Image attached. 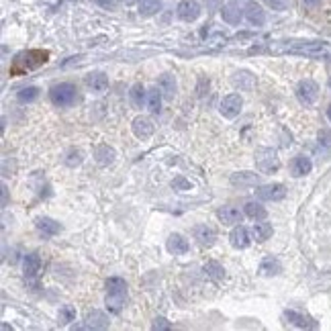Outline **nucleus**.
Segmentation results:
<instances>
[{"instance_id": "f257e3e1", "label": "nucleus", "mask_w": 331, "mask_h": 331, "mask_svg": "<svg viewBox=\"0 0 331 331\" xmlns=\"http://www.w3.org/2000/svg\"><path fill=\"white\" fill-rule=\"evenodd\" d=\"M76 94H78V90H76L74 84H70V82H62V84L53 86L49 90V99L55 106L66 108V106H72L76 102Z\"/></svg>"}, {"instance_id": "f03ea898", "label": "nucleus", "mask_w": 331, "mask_h": 331, "mask_svg": "<svg viewBox=\"0 0 331 331\" xmlns=\"http://www.w3.org/2000/svg\"><path fill=\"white\" fill-rule=\"evenodd\" d=\"M256 166L262 174H272L280 168V160L276 156V151L270 147H260L256 151Z\"/></svg>"}, {"instance_id": "7ed1b4c3", "label": "nucleus", "mask_w": 331, "mask_h": 331, "mask_svg": "<svg viewBox=\"0 0 331 331\" xmlns=\"http://www.w3.org/2000/svg\"><path fill=\"white\" fill-rule=\"evenodd\" d=\"M297 99L305 106L315 104L317 99H319V86H317L313 80H300L298 86H297Z\"/></svg>"}, {"instance_id": "20e7f679", "label": "nucleus", "mask_w": 331, "mask_h": 331, "mask_svg": "<svg viewBox=\"0 0 331 331\" xmlns=\"http://www.w3.org/2000/svg\"><path fill=\"white\" fill-rule=\"evenodd\" d=\"M256 197L260 200H268V202H278L286 197V188L284 184H278V182H274V184H262L256 188Z\"/></svg>"}, {"instance_id": "39448f33", "label": "nucleus", "mask_w": 331, "mask_h": 331, "mask_svg": "<svg viewBox=\"0 0 331 331\" xmlns=\"http://www.w3.org/2000/svg\"><path fill=\"white\" fill-rule=\"evenodd\" d=\"M241 106H243V99L239 94H229L225 96L223 100L219 104V113L223 115L225 119H235L241 113Z\"/></svg>"}, {"instance_id": "423d86ee", "label": "nucleus", "mask_w": 331, "mask_h": 331, "mask_svg": "<svg viewBox=\"0 0 331 331\" xmlns=\"http://www.w3.org/2000/svg\"><path fill=\"white\" fill-rule=\"evenodd\" d=\"M176 15L180 21H186V23H192L200 17V4L197 0H182L180 4L176 8Z\"/></svg>"}, {"instance_id": "0eeeda50", "label": "nucleus", "mask_w": 331, "mask_h": 331, "mask_svg": "<svg viewBox=\"0 0 331 331\" xmlns=\"http://www.w3.org/2000/svg\"><path fill=\"white\" fill-rule=\"evenodd\" d=\"M217 217L223 225H239L241 219H243V213L237 209V206H221L217 211Z\"/></svg>"}, {"instance_id": "6e6552de", "label": "nucleus", "mask_w": 331, "mask_h": 331, "mask_svg": "<svg viewBox=\"0 0 331 331\" xmlns=\"http://www.w3.org/2000/svg\"><path fill=\"white\" fill-rule=\"evenodd\" d=\"M131 129H133V135L139 137V139H147V137H151L154 131H156L154 123H151V119H147V117H137L133 121Z\"/></svg>"}, {"instance_id": "1a4fd4ad", "label": "nucleus", "mask_w": 331, "mask_h": 331, "mask_svg": "<svg viewBox=\"0 0 331 331\" xmlns=\"http://www.w3.org/2000/svg\"><path fill=\"white\" fill-rule=\"evenodd\" d=\"M243 15H245L247 23L254 25V27H262V25L266 23V12H264V8H262L260 4H256V2H247Z\"/></svg>"}, {"instance_id": "9d476101", "label": "nucleus", "mask_w": 331, "mask_h": 331, "mask_svg": "<svg viewBox=\"0 0 331 331\" xmlns=\"http://www.w3.org/2000/svg\"><path fill=\"white\" fill-rule=\"evenodd\" d=\"M229 241L231 245L235 247V250H245L247 245H250V231H247L243 225H235L233 227V231L229 233Z\"/></svg>"}, {"instance_id": "9b49d317", "label": "nucleus", "mask_w": 331, "mask_h": 331, "mask_svg": "<svg viewBox=\"0 0 331 331\" xmlns=\"http://www.w3.org/2000/svg\"><path fill=\"white\" fill-rule=\"evenodd\" d=\"M166 247H168V252L174 256H184L190 250V243H188V239H184L180 235V233H172L168 241H166Z\"/></svg>"}, {"instance_id": "f8f14e48", "label": "nucleus", "mask_w": 331, "mask_h": 331, "mask_svg": "<svg viewBox=\"0 0 331 331\" xmlns=\"http://www.w3.org/2000/svg\"><path fill=\"white\" fill-rule=\"evenodd\" d=\"M23 270H25V278L27 280H35L39 270H41V258H39V254H27L25 260H23Z\"/></svg>"}, {"instance_id": "ddd939ff", "label": "nucleus", "mask_w": 331, "mask_h": 331, "mask_svg": "<svg viewBox=\"0 0 331 331\" xmlns=\"http://www.w3.org/2000/svg\"><path fill=\"white\" fill-rule=\"evenodd\" d=\"M35 227L39 229V233H43L45 237H51V235H58L62 231V225L58 221H53L49 217H37L35 219Z\"/></svg>"}, {"instance_id": "4468645a", "label": "nucleus", "mask_w": 331, "mask_h": 331, "mask_svg": "<svg viewBox=\"0 0 331 331\" xmlns=\"http://www.w3.org/2000/svg\"><path fill=\"white\" fill-rule=\"evenodd\" d=\"M221 17H223V21L229 23V25H239L241 19H243V12H241L237 2H227L223 8H221Z\"/></svg>"}, {"instance_id": "2eb2a0df", "label": "nucleus", "mask_w": 331, "mask_h": 331, "mask_svg": "<svg viewBox=\"0 0 331 331\" xmlns=\"http://www.w3.org/2000/svg\"><path fill=\"white\" fill-rule=\"evenodd\" d=\"M195 239H199V243L202 247H211L217 241V231L213 227H209V225H199L195 229Z\"/></svg>"}, {"instance_id": "dca6fc26", "label": "nucleus", "mask_w": 331, "mask_h": 331, "mask_svg": "<svg viewBox=\"0 0 331 331\" xmlns=\"http://www.w3.org/2000/svg\"><path fill=\"white\" fill-rule=\"evenodd\" d=\"M280 272H282V264H280L278 258L266 256L264 260H262V264H260V274H262V276L270 278V276H278Z\"/></svg>"}, {"instance_id": "f3484780", "label": "nucleus", "mask_w": 331, "mask_h": 331, "mask_svg": "<svg viewBox=\"0 0 331 331\" xmlns=\"http://www.w3.org/2000/svg\"><path fill=\"white\" fill-rule=\"evenodd\" d=\"M286 319L288 323H293L295 327H300V329H317V323L311 319V317L302 315V313H297V311H286Z\"/></svg>"}, {"instance_id": "a211bd4d", "label": "nucleus", "mask_w": 331, "mask_h": 331, "mask_svg": "<svg viewBox=\"0 0 331 331\" xmlns=\"http://www.w3.org/2000/svg\"><path fill=\"white\" fill-rule=\"evenodd\" d=\"M94 158H96V164H99V166H102V168H106V166H110V164L115 162L117 154H115V149L110 147V145L102 143V145H99V147H96V151H94Z\"/></svg>"}, {"instance_id": "6ab92c4d", "label": "nucleus", "mask_w": 331, "mask_h": 331, "mask_svg": "<svg viewBox=\"0 0 331 331\" xmlns=\"http://www.w3.org/2000/svg\"><path fill=\"white\" fill-rule=\"evenodd\" d=\"M86 325H88V329H108L110 321H108V317L102 311L92 309L86 315Z\"/></svg>"}, {"instance_id": "aec40b11", "label": "nucleus", "mask_w": 331, "mask_h": 331, "mask_svg": "<svg viewBox=\"0 0 331 331\" xmlns=\"http://www.w3.org/2000/svg\"><path fill=\"white\" fill-rule=\"evenodd\" d=\"M231 184H235V186H258L260 184V174H256V172H235V174H231Z\"/></svg>"}, {"instance_id": "412c9836", "label": "nucleus", "mask_w": 331, "mask_h": 331, "mask_svg": "<svg viewBox=\"0 0 331 331\" xmlns=\"http://www.w3.org/2000/svg\"><path fill=\"white\" fill-rule=\"evenodd\" d=\"M311 170H313V164H311V158H307V156H297L291 164L293 176H307Z\"/></svg>"}, {"instance_id": "4be33fe9", "label": "nucleus", "mask_w": 331, "mask_h": 331, "mask_svg": "<svg viewBox=\"0 0 331 331\" xmlns=\"http://www.w3.org/2000/svg\"><path fill=\"white\" fill-rule=\"evenodd\" d=\"M160 90H162V94L166 96L168 100H172L174 99V94H176V78L172 76V74H164L162 78H160Z\"/></svg>"}, {"instance_id": "5701e85b", "label": "nucleus", "mask_w": 331, "mask_h": 331, "mask_svg": "<svg viewBox=\"0 0 331 331\" xmlns=\"http://www.w3.org/2000/svg\"><path fill=\"white\" fill-rule=\"evenodd\" d=\"M252 237L256 239V241H266V239H270L272 237V225L270 223H266V221H260V223H254V227H252Z\"/></svg>"}, {"instance_id": "b1692460", "label": "nucleus", "mask_w": 331, "mask_h": 331, "mask_svg": "<svg viewBox=\"0 0 331 331\" xmlns=\"http://www.w3.org/2000/svg\"><path fill=\"white\" fill-rule=\"evenodd\" d=\"M125 297L127 295H121V293H108L106 295V309H108V313H121L123 307H125Z\"/></svg>"}, {"instance_id": "393cba45", "label": "nucleus", "mask_w": 331, "mask_h": 331, "mask_svg": "<svg viewBox=\"0 0 331 331\" xmlns=\"http://www.w3.org/2000/svg\"><path fill=\"white\" fill-rule=\"evenodd\" d=\"M204 274L209 276L211 280H215V282H219V280H223L225 278V268L219 264V262H215V260H209L204 264Z\"/></svg>"}, {"instance_id": "a878e982", "label": "nucleus", "mask_w": 331, "mask_h": 331, "mask_svg": "<svg viewBox=\"0 0 331 331\" xmlns=\"http://www.w3.org/2000/svg\"><path fill=\"white\" fill-rule=\"evenodd\" d=\"M243 213L254 219V221H262V219H266V209L262 206V202H256V200H250V202H245L243 206Z\"/></svg>"}, {"instance_id": "bb28decb", "label": "nucleus", "mask_w": 331, "mask_h": 331, "mask_svg": "<svg viewBox=\"0 0 331 331\" xmlns=\"http://www.w3.org/2000/svg\"><path fill=\"white\" fill-rule=\"evenodd\" d=\"M233 84H235L239 90H252L254 84H256V78L250 74V72H237L235 76H233Z\"/></svg>"}, {"instance_id": "cd10ccee", "label": "nucleus", "mask_w": 331, "mask_h": 331, "mask_svg": "<svg viewBox=\"0 0 331 331\" xmlns=\"http://www.w3.org/2000/svg\"><path fill=\"white\" fill-rule=\"evenodd\" d=\"M86 82H88V86H90L94 92H104L106 86H108V78H106V74H102V72L90 74Z\"/></svg>"}, {"instance_id": "c85d7f7f", "label": "nucleus", "mask_w": 331, "mask_h": 331, "mask_svg": "<svg viewBox=\"0 0 331 331\" xmlns=\"http://www.w3.org/2000/svg\"><path fill=\"white\" fill-rule=\"evenodd\" d=\"M162 8V0H139V15L141 17H154Z\"/></svg>"}, {"instance_id": "c756f323", "label": "nucleus", "mask_w": 331, "mask_h": 331, "mask_svg": "<svg viewBox=\"0 0 331 331\" xmlns=\"http://www.w3.org/2000/svg\"><path fill=\"white\" fill-rule=\"evenodd\" d=\"M162 90L160 88H151L149 92H147V108L151 110L154 115H158L160 110H162Z\"/></svg>"}, {"instance_id": "7c9ffc66", "label": "nucleus", "mask_w": 331, "mask_h": 331, "mask_svg": "<svg viewBox=\"0 0 331 331\" xmlns=\"http://www.w3.org/2000/svg\"><path fill=\"white\" fill-rule=\"evenodd\" d=\"M106 291L108 293H121V295H127V282L119 278V276H113V278L106 280Z\"/></svg>"}, {"instance_id": "2f4dec72", "label": "nucleus", "mask_w": 331, "mask_h": 331, "mask_svg": "<svg viewBox=\"0 0 331 331\" xmlns=\"http://www.w3.org/2000/svg\"><path fill=\"white\" fill-rule=\"evenodd\" d=\"M129 96H131V102H133L135 106H143L145 100H147V92H145V88H143L141 84H135V86L131 88Z\"/></svg>"}, {"instance_id": "473e14b6", "label": "nucleus", "mask_w": 331, "mask_h": 331, "mask_svg": "<svg viewBox=\"0 0 331 331\" xmlns=\"http://www.w3.org/2000/svg\"><path fill=\"white\" fill-rule=\"evenodd\" d=\"M17 99H19V102H23V104L33 102V100H37V99H39V90H37L35 86L21 88V90H19V94H17Z\"/></svg>"}, {"instance_id": "72a5a7b5", "label": "nucleus", "mask_w": 331, "mask_h": 331, "mask_svg": "<svg viewBox=\"0 0 331 331\" xmlns=\"http://www.w3.org/2000/svg\"><path fill=\"white\" fill-rule=\"evenodd\" d=\"M76 319V309L72 305H64L60 309V323L62 325H70Z\"/></svg>"}, {"instance_id": "f704fd0d", "label": "nucleus", "mask_w": 331, "mask_h": 331, "mask_svg": "<svg viewBox=\"0 0 331 331\" xmlns=\"http://www.w3.org/2000/svg\"><path fill=\"white\" fill-rule=\"evenodd\" d=\"M82 162H84V156H82V151H78V149L67 151V156H66V166H70V168H78Z\"/></svg>"}, {"instance_id": "c9c22d12", "label": "nucleus", "mask_w": 331, "mask_h": 331, "mask_svg": "<svg viewBox=\"0 0 331 331\" xmlns=\"http://www.w3.org/2000/svg\"><path fill=\"white\" fill-rule=\"evenodd\" d=\"M151 329H156V331H166V329H172V323L166 319V317H156L154 323H151Z\"/></svg>"}, {"instance_id": "e433bc0d", "label": "nucleus", "mask_w": 331, "mask_h": 331, "mask_svg": "<svg viewBox=\"0 0 331 331\" xmlns=\"http://www.w3.org/2000/svg\"><path fill=\"white\" fill-rule=\"evenodd\" d=\"M264 4H268L272 10H286L291 0H264Z\"/></svg>"}, {"instance_id": "4c0bfd02", "label": "nucleus", "mask_w": 331, "mask_h": 331, "mask_svg": "<svg viewBox=\"0 0 331 331\" xmlns=\"http://www.w3.org/2000/svg\"><path fill=\"white\" fill-rule=\"evenodd\" d=\"M172 186H174V190H190V182H186L184 178H176V180L172 182Z\"/></svg>"}, {"instance_id": "58836bf2", "label": "nucleus", "mask_w": 331, "mask_h": 331, "mask_svg": "<svg viewBox=\"0 0 331 331\" xmlns=\"http://www.w3.org/2000/svg\"><path fill=\"white\" fill-rule=\"evenodd\" d=\"M319 139H321V143H331V133L321 131V133H319Z\"/></svg>"}, {"instance_id": "ea45409f", "label": "nucleus", "mask_w": 331, "mask_h": 331, "mask_svg": "<svg viewBox=\"0 0 331 331\" xmlns=\"http://www.w3.org/2000/svg\"><path fill=\"white\" fill-rule=\"evenodd\" d=\"M96 4H100L102 8H113V0H94Z\"/></svg>"}, {"instance_id": "a19ab883", "label": "nucleus", "mask_w": 331, "mask_h": 331, "mask_svg": "<svg viewBox=\"0 0 331 331\" xmlns=\"http://www.w3.org/2000/svg\"><path fill=\"white\" fill-rule=\"evenodd\" d=\"M6 202H8V190H6V186L2 184V206H6Z\"/></svg>"}, {"instance_id": "79ce46f5", "label": "nucleus", "mask_w": 331, "mask_h": 331, "mask_svg": "<svg viewBox=\"0 0 331 331\" xmlns=\"http://www.w3.org/2000/svg\"><path fill=\"white\" fill-rule=\"evenodd\" d=\"M321 0H305V4H309V6H313V4H319Z\"/></svg>"}, {"instance_id": "37998d69", "label": "nucleus", "mask_w": 331, "mask_h": 331, "mask_svg": "<svg viewBox=\"0 0 331 331\" xmlns=\"http://www.w3.org/2000/svg\"><path fill=\"white\" fill-rule=\"evenodd\" d=\"M125 4H135V2H139V0H123Z\"/></svg>"}, {"instance_id": "c03bdc74", "label": "nucleus", "mask_w": 331, "mask_h": 331, "mask_svg": "<svg viewBox=\"0 0 331 331\" xmlns=\"http://www.w3.org/2000/svg\"><path fill=\"white\" fill-rule=\"evenodd\" d=\"M327 119L331 121V104H329V108H327Z\"/></svg>"}, {"instance_id": "a18cd8bd", "label": "nucleus", "mask_w": 331, "mask_h": 331, "mask_svg": "<svg viewBox=\"0 0 331 331\" xmlns=\"http://www.w3.org/2000/svg\"><path fill=\"white\" fill-rule=\"evenodd\" d=\"M329 86H331V82H329Z\"/></svg>"}]
</instances>
